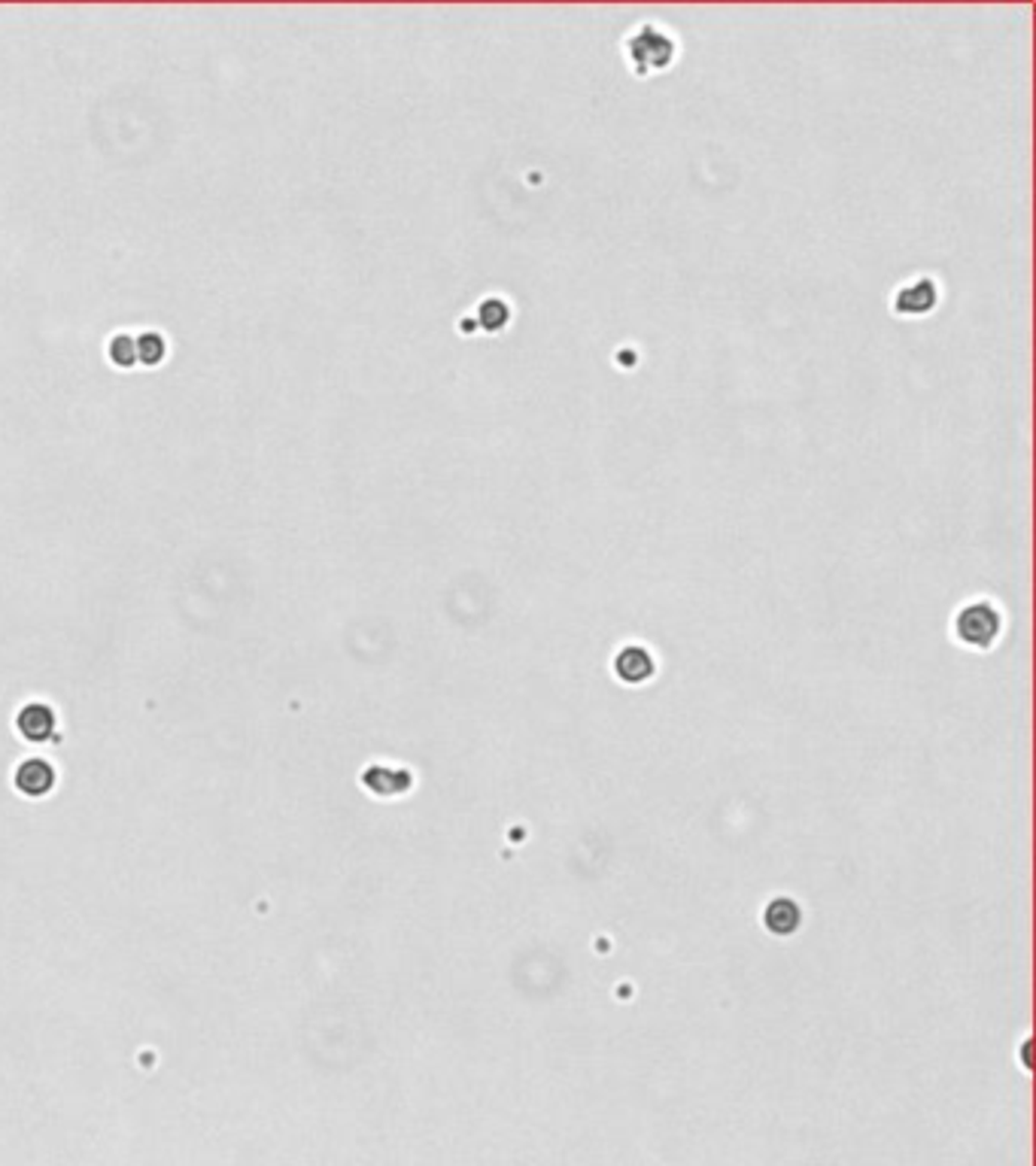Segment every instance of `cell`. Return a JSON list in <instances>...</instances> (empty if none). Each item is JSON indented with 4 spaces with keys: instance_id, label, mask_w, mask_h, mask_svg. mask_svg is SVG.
<instances>
[{
    "instance_id": "obj_1",
    "label": "cell",
    "mask_w": 1036,
    "mask_h": 1166,
    "mask_svg": "<svg viewBox=\"0 0 1036 1166\" xmlns=\"http://www.w3.org/2000/svg\"><path fill=\"white\" fill-rule=\"evenodd\" d=\"M623 58L635 77H660L678 61V37L660 21H638L623 37Z\"/></svg>"
},
{
    "instance_id": "obj_2",
    "label": "cell",
    "mask_w": 1036,
    "mask_h": 1166,
    "mask_svg": "<svg viewBox=\"0 0 1036 1166\" xmlns=\"http://www.w3.org/2000/svg\"><path fill=\"white\" fill-rule=\"evenodd\" d=\"M951 632L970 651H991L1003 635V614L991 598H973L954 614Z\"/></svg>"
},
{
    "instance_id": "obj_3",
    "label": "cell",
    "mask_w": 1036,
    "mask_h": 1166,
    "mask_svg": "<svg viewBox=\"0 0 1036 1166\" xmlns=\"http://www.w3.org/2000/svg\"><path fill=\"white\" fill-rule=\"evenodd\" d=\"M939 301H942V286L933 277L921 274V277H909L906 283H900L894 289L891 310L900 319H925L939 307Z\"/></svg>"
},
{
    "instance_id": "obj_4",
    "label": "cell",
    "mask_w": 1036,
    "mask_h": 1166,
    "mask_svg": "<svg viewBox=\"0 0 1036 1166\" xmlns=\"http://www.w3.org/2000/svg\"><path fill=\"white\" fill-rule=\"evenodd\" d=\"M654 654L641 644H626L615 654V675L623 683H644V680L654 678Z\"/></svg>"
},
{
    "instance_id": "obj_5",
    "label": "cell",
    "mask_w": 1036,
    "mask_h": 1166,
    "mask_svg": "<svg viewBox=\"0 0 1036 1166\" xmlns=\"http://www.w3.org/2000/svg\"><path fill=\"white\" fill-rule=\"evenodd\" d=\"M514 319V310H511V301L502 298V295H487L478 307H475V325L484 331V334H502Z\"/></svg>"
},
{
    "instance_id": "obj_6",
    "label": "cell",
    "mask_w": 1036,
    "mask_h": 1166,
    "mask_svg": "<svg viewBox=\"0 0 1036 1166\" xmlns=\"http://www.w3.org/2000/svg\"><path fill=\"white\" fill-rule=\"evenodd\" d=\"M763 921H766V930H772L775 936H787V933H794L800 927V908L791 899L781 896V899H775L766 908Z\"/></svg>"
},
{
    "instance_id": "obj_7",
    "label": "cell",
    "mask_w": 1036,
    "mask_h": 1166,
    "mask_svg": "<svg viewBox=\"0 0 1036 1166\" xmlns=\"http://www.w3.org/2000/svg\"><path fill=\"white\" fill-rule=\"evenodd\" d=\"M134 347H137V359L146 365H155L165 356V341L159 334H143L140 341H134Z\"/></svg>"
},
{
    "instance_id": "obj_8",
    "label": "cell",
    "mask_w": 1036,
    "mask_h": 1166,
    "mask_svg": "<svg viewBox=\"0 0 1036 1166\" xmlns=\"http://www.w3.org/2000/svg\"><path fill=\"white\" fill-rule=\"evenodd\" d=\"M109 359H112L116 365H122V368L134 365V359H137V347H134V341L125 338V334L112 338V344H109Z\"/></svg>"
},
{
    "instance_id": "obj_9",
    "label": "cell",
    "mask_w": 1036,
    "mask_h": 1166,
    "mask_svg": "<svg viewBox=\"0 0 1036 1166\" xmlns=\"http://www.w3.org/2000/svg\"><path fill=\"white\" fill-rule=\"evenodd\" d=\"M21 723H25V726H28V723L34 726V729L28 732L31 738H43V735L49 732V726H52V717H49V714H46L43 708H31V711H25V717H21Z\"/></svg>"
}]
</instances>
